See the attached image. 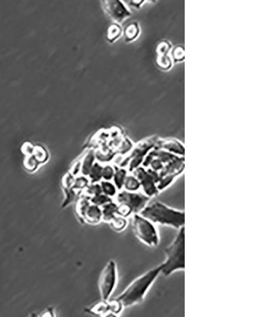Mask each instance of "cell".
I'll return each mask as SVG.
<instances>
[{"mask_svg": "<svg viewBox=\"0 0 264 317\" xmlns=\"http://www.w3.org/2000/svg\"><path fill=\"white\" fill-rule=\"evenodd\" d=\"M160 274H161V266L151 269L134 279L116 299L121 303L123 309L142 303L145 295Z\"/></svg>", "mask_w": 264, "mask_h": 317, "instance_id": "obj_1", "label": "cell"}, {"mask_svg": "<svg viewBox=\"0 0 264 317\" xmlns=\"http://www.w3.org/2000/svg\"><path fill=\"white\" fill-rule=\"evenodd\" d=\"M155 225H166L179 229L185 225V213L181 210L169 207L162 202H156L147 205L140 212Z\"/></svg>", "mask_w": 264, "mask_h": 317, "instance_id": "obj_2", "label": "cell"}, {"mask_svg": "<svg viewBox=\"0 0 264 317\" xmlns=\"http://www.w3.org/2000/svg\"><path fill=\"white\" fill-rule=\"evenodd\" d=\"M166 259L161 265V274L165 276L185 269V230L183 227L178 233L173 243L165 250Z\"/></svg>", "mask_w": 264, "mask_h": 317, "instance_id": "obj_3", "label": "cell"}, {"mask_svg": "<svg viewBox=\"0 0 264 317\" xmlns=\"http://www.w3.org/2000/svg\"><path fill=\"white\" fill-rule=\"evenodd\" d=\"M133 228L136 237L149 247L158 246L160 237L155 224L140 214H133Z\"/></svg>", "mask_w": 264, "mask_h": 317, "instance_id": "obj_4", "label": "cell"}, {"mask_svg": "<svg viewBox=\"0 0 264 317\" xmlns=\"http://www.w3.org/2000/svg\"><path fill=\"white\" fill-rule=\"evenodd\" d=\"M157 140L158 139L156 137H151L139 142L133 148L129 157L121 163V166H127L129 172H132L133 170L141 166L147 154L156 147Z\"/></svg>", "mask_w": 264, "mask_h": 317, "instance_id": "obj_5", "label": "cell"}, {"mask_svg": "<svg viewBox=\"0 0 264 317\" xmlns=\"http://www.w3.org/2000/svg\"><path fill=\"white\" fill-rule=\"evenodd\" d=\"M150 198L140 192H131L121 190L115 195V202L118 205H125L129 208L132 214H140V212L149 203Z\"/></svg>", "mask_w": 264, "mask_h": 317, "instance_id": "obj_6", "label": "cell"}, {"mask_svg": "<svg viewBox=\"0 0 264 317\" xmlns=\"http://www.w3.org/2000/svg\"><path fill=\"white\" fill-rule=\"evenodd\" d=\"M130 173H133L138 178L141 189L143 191L142 193L149 198H153L160 193L157 187V182L160 179L159 172L140 166Z\"/></svg>", "mask_w": 264, "mask_h": 317, "instance_id": "obj_7", "label": "cell"}, {"mask_svg": "<svg viewBox=\"0 0 264 317\" xmlns=\"http://www.w3.org/2000/svg\"><path fill=\"white\" fill-rule=\"evenodd\" d=\"M117 280V266L115 262L111 260L107 262L100 275L98 287L100 295L103 301L110 299L116 287Z\"/></svg>", "mask_w": 264, "mask_h": 317, "instance_id": "obj_8", "label": "cell"}, {"mask_svg": "<svg viewBox=\"0 0 264 317\" xmlns=\"http://www.w3.org/2000/svg\"><path fill=\"white\" fill-rule=\"evenodd\" d=\"M100 2L104 11L116 23L123 22L131 15V12L121 0H100Z\"/></svg>", "mask_w": 264, "mask_h": 317, "instance_id": "obj_9", "label": "cell"}, {"mask_svg": "<svg viewBox=\"0 0 264 317\" xmlns=\"http://www.w3.org/2000/svg\"><path fill=\"white\" fill-rule=\"evenodd\" d=\"M156 148L164 149L165 151L173 153L174 155L184 157L185 150L179 141L175 139L157 140Z\"/></svg>", "mask_w": 264, "mask_h": 317, "instance_id": "obj_10", "label": "cell"}, {"mask_svg": "<svg viewBox=\"0 0 264 317\" xmlns=\"http://www.w3.org/2000/svg\"><path fill=\"white\" fill-rule=\"evenodd\" d=\"M171 45L168 41H163L157 48V53H158V58H157V64L161 69L168 70L172 66V61L170 57L168 55V52L170 49Z\"/></svg>", "mask_w": 264, "mask_h": 317, "instance_id": "obj_11", "label": "cell"}, {"mask_svg": "<svg viewBox=\"0 0 264 317\" xmlns=\"http://www.w3.org/2000/svg\"><path fill=\"white\" fill-rule=\"evenodd\" d=\"M84 222L90 225H98L102 222V209L99 206L90 203L85 212Z\"/></svg>", "mask_w": 264, "mask_h": 317, "instance_id": "obj_12", "label": "cell"}, {"mask_svg": "<svg viewBox=\"0 0 264 317\" xmlns=\"http://www.w3.org/2000/svg\"><path fill=\"white\" fill-rule=\"evenodd\" d=\"M89 313L96 316H102V317L113 316L110 300L107 301L102 300V302L96 304L93 307L90 308Z\"/></svg>", "mask_w": 264, "mask_h": 317, "instance_id": "obj_13", "label": "cell"}, {"mask_svg": "<svg viewBox=\"0 0 264 317\" xmlns=\"http://www.w3.org/2000/svg\"><path fill=\"white\" fill-rule=\"evenodd\" d=\"M102 209V222L110 223L114 217L117 215V204L110 202L101 206Z\"/></svg>", "mask_w": 264, "mask_h": 317, "instance_id": "obj_14", "label": "cell"}, {"mask_svg": "<svg viewBox=\"0 0 264 317\" xmlns=\"http://www.w3.org/2000/svg\"><path fill=\"white\" fill-rule=\"evenodd\" d=\"M95 153L93 150L88 152L81 160V174L88 176L90 168L95 162Z\"/></svg>", "mask_w": 264, "mask_h": 317, "instance_id": "obj_15", "label": "cell"}, {"mask_svg": "<svg viewBox=\"0 0 264 317\" xmlns=\"http://www.w3.org/2000/svg\"><path fill=\"white\" fill-rule=\"evenodd\" d=\"M114 167H115V171L112 180L114 181V186L119 191L123 189L124 182H125V177L128 174V171L122 166H114Z\"/></svg>", "mask_w": 264, "mask_h": 317, "instance_id": "obj_16", "label": "cell"}, {"mask_svg": "<svg viewBox=\"0 0 264 317\" xmlns=\"http://www.w3.org/2000/svg\"><path fill=\"white\" fill-rule=\"evenodd\" d=\"M122 190L131 192L139 191L141 190V184H140L139 180L133 173L127 174L125 177Z\"/></svg>", "mask_w": 264, "mask_h": 317, "instance_id": "obj_17", "label": "cell"}, {"mask_svg": "<svg viewBox=\"0 0 264 317\" xmlns=\"http://www.w3.org/2000/svg\"><path fill=\"white\" fill-rule=\"evenodd\" d=\"M102 167L103 166L101 163L94 162L88 175L90 183H95V182H100L102 181Z\"/></svg>", "mask_w": 264, "mask_h": 317, "instance_id": "obj_18", "label": "cell"}, {"mask_svg": "<svg viewBox=\"0 0 264 317\" xmlns=\"http://www.w3.org/2000/svg\"><path fill=\"white\" fill-rule=\"evenodd\" d=\"M139 33L140 28L137 22H132L125 27V31H124L125 41L129 42V41H133L138 37Z\"/></svg>", "mask_w": 264, "mask_h": 317, "instance_id": "obj_19", "label": "cell"}, {"mask_svg": "<svg viewBox=\"0 0 264 317\" xmlns=\"http://www.w3.org/2000/svg\"><path fill=\"white\" fill-rule=\"evenodd\" d=\"M90 205V198H88V196L85 195L83 194L81 198H79L77 201V206H76V210H77V214L81 219L83 220L84 222V217H85V212L88 210V206Z\"/></svg>", "mask_w": 264, "mask_h": 317, "instance_id": "obj_20", "label": "cell"}, {"mask_svg": "<svg viewBox=\"0 0 264 317\" xmlns=\"http://www.w3.org/2000/svg\"><path fill=\"white\" fill-rule=\"evenodd\" d=\"M121 33H122V30H121L119 24H112L108 28L106 38H107L108 41H110V43H113L117 38H119Z\"/></svg>", "mask_w": 264, "mask_h": 317, "instance_id": "obj_21", "label": "cell"}, {"mask_svg": "<svg viewBox=\"0 0 264 317\" xmlns=\"http://www.w3.org/2000/svg\"><path fill=\"white\" fill-rule=\"evenodd\" d=\"M101 188H102V194L110 197V198H114L117 194V189L114 186V183L110 182V181L102 180L99 182Z\"/></svg>", "mask_w": 264, "mask_h": 317, "instance_id": "obj_22", "label": "cell"}, {"mask_svg": "<svg viewBox=\"0 0 264 317\" xmlns=\"http://www.w3.org/2000/svg\"><path fill=\"white\" fill-rule=\"evenodd\" d=\"M177 177H178V175H176V174H169V175H165V176L160 178L157 184L158 191H163V190L168 188L176 180Z\"/></svg>", "mask_w": 264, "mask_h": 317, "instance_id": "obj_23", "label": "cell"}, {"mask_svg": "<svg viewBox=\"0 0 264 317\" xmlns=\"http://www.w3.org/2000/svg\"><path fill=\"white\" fill-rule=\"evenodd\" d=\"M109 224L111 225L112 229H114V231L121 232L123 231L124 229L126 228L128 222L126 218H124L120 215H116L114 219L112 220Z\"/></svg>", "mask_w": 264, "mask_h": 317, "instance_id": "obj_24", "label": "cell"}, {"mask_svg": "<svg viewBox=\"0 0 264 317\" xmlns=\"http://www.w3.org/2000/svg\"><path fill=\"white\" fill-rule=\"evenodd\" d=\"M90 183V180H89L88 177L81 174V175H78L75 178L74 183H73L72 188L74 189L75 190L83 191Z\"/></svg>", "mask_w": 264, "mask_h": 317, "instance_id": "obj_25", "label": "cell"}, {"mask_svg": "<svg viewBox=\"0 0 264 317\" xmlns=\"http://www.w3.org/2000/svg\"><path fill=\"white\" fill-rule=\"evenodd\" d=\"M102 188H101L99 182L90 183L85 190H83V194L88 196V198H90L94 196L102 194Z\"/></svg>", "mask_w": 264, "mask_h": 317, "instance_id": "obj_26", "label": "cell"}, {"mask_svg": "<svg viewBox=\"0 0 264 317\" xmlns=\"http://www.w3.org/2000/svg\"><path fill=\"white\" fill-rule=\"evenodd\" d=\"M33 157L37 158V160L38 161L39 163H43V162H46L48 158H49V155H48L46 149L42 147V146H35L34 149H33Z\"/></svg>", "mask_w": 264, "mask_h": 317, "instance_id": "obj_27", "label": "cell"}, {"mask_svg": "<svg viewBox=\"0 0 264 317\" xmlns=\"http://www.w3.org/2000/svg\"><path fill=\"white\" fill-rule=\"evenodd\" d=\"M90 203L94 204L96 206H103L105 204L108 203V202H112L113 199L108 196L105 195L104 194H99L98 195L94 196L90 198Z\"/></svg>", "mask_w": 264, "mask_h": 317, "instance_id": "obj_28", "label": "cell"}, {"mask_svg": "<svg viewBox=\"0 0 264 317\" xmlns=\"http://www.w3.org/2000/svg\"><path fill=\"white\" fill-rule=\"evenodd\" d=\"M40 163L37 160V158L33 157V155L26 156L25 160H24V166L28 171H34L37 168V166Z\"/></svg>", "mask_w": 264, "mask_h": 317, "instance_id": "obj_29", "label": "cell"}, {"mask_svg": "<svg viewBox=\"0 0 264 317\" xmlns=\"http://www.w3.org/2000/svg\"><path fill=\"white\" fill-rule=\"evenodd\" d=\"M115 167L112 165H105L102 167V180L111 181L114 176Z\"/></svg>", "mask_w": 264, "mask_h": 317, "instance_id": "obj_30", "label": "cell"}, {"mask_svg": "<svg viewBox=\"0 0 264 317\" xmlns=\"http://www.w3.org/2000/svg\"><path fill=\"white\" fill-rule=\"evenodd\" d=\"M65 194H66V198H65V202H64L63 207H64V206H68L69 204L73 203L77 197V190H75L74 189H65Z\"/></svg>", "mask_w": 264, "mask_h": 317, "instance_id": "obj_31", "label": "cell"}, {"mask_svg": "<svg viewBox=\"0 0 264 317\" xmlns=\"http://www.w3.org/2000/svg\"><path fill=\"white\" fill-rule=\"evenodd\" d=\"M173 58L175 62H178V61H182L184 60V48L181 45H178L174 48L173 50Z\"/></svg>", "mask_w": 264, "mask_h": 317, "instance_id": "obj_32", "label": "cell"}, {"mask_svg": "<svg viewBox=\"0 0 264 317\" xmlns=\"http://www.w3.org/2000/svg\"><path fill=\"white\" fill-rule=\"evenodd\" d=\"M75 176L70 172L67 173L65 176L63 177L62 183L63 186L65 189L72 188L74 183Z\"/></svg>", "mask_w": 264, "mask_h": 317, "instance_id": "obj_33", "label": "cell"}, {"mask_svg": "<svg viewBox=\"0 0 264 317\" xmlns=\"http://www.w3.org/2000/svg\"><path fill=\"white\" fill-rule=\"evenodd\" d=\"M33 149H34V146L32 145L30 143H25L22 145V152L24 155L30 156L33 155Z\"/></svg>", "mask_w": 264, "mask_h": 317, "instance_id": "obj_34", "label": "cell"}, {"mask_svg": "<svg viewBox=\"0 0 264 317\" xmlns=\"http://www.w3.org/2000/svg\"><path fill=\"white\" fill-rule=\"evenodd\" d=\"M145 1V0H130V4H131L132 6L139 8L143 5Z\"/></svg>", "mask_w": 264, "mask_h": 317, "instance_id": "obj_35", "label": "cell"}, {"mask_svg": "<svg viewBox=\"0 0 264 317\" xmlns=\"http://www.w3.org/2000/svg\"><path fill=\"white\" fill-rule=\"evenodd\" d=\"M53 316H54V314H53V309L49 308L41 315V317H53Z\"/></svg>", "mask_w": 264, "mask_h": 317, "instance_id": "obj_36", "label": "cell"}, {"mask_svg": "<svg viewBox=\"0 0 264 317\" xmlns=\"http://www.w3.org/2000/svg\"><path fill=\"white\" fill-rule=\"evenodd\" d=\"M148 1H150V2H155V0H148Z\"/></svg>", "mask_w": 264, "mask_h": 317, "instance_id": "obj_37", "label": "cell"}]
</instances>
